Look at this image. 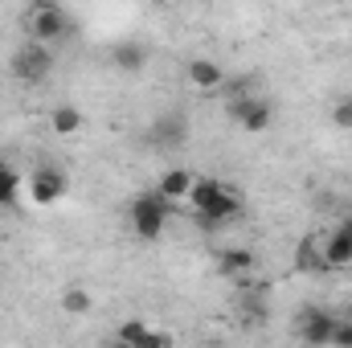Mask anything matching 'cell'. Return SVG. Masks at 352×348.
Instances as JSON below:
<instances>
[{"label": "cell", "instance_id": "4", "mask_svg": "<svg viewBox=\"0 0 352 348\" xmlns=\"http://www.w3.org/2000/svg\"><path fill=\"white\" fill-rule=\"evenodd\" d=\"M336 316L332 312H324V307H307V312H299V340L307 348H324L332 345V332H336Z\"/></svg>", "mask_w": 352, "mask_h": 348}, {"label": "cell", "instance_id": "8", "mask_svg": "<svg viewBox=\"0 0 352 348\" xmlns=\"http://www.w3.org/2000/svg\"><path fill=\"white\" fill-rule=\"evenodd\" d=\"M111 66L123 70V74H140V70L148 66V50H144L140 41H119V45L111 50Z\"/></svg>", "mask_w": 352, "mask_h": 348}, {"label": "cell", "instance_id": "12", "mask_svg": "<svg viewBox=\"0 0 352 348\" xmlns=\"http://www.w3.org/2000/svg\"><path fill=\"white\" fill-rule=\"evenodd\" d=\"M192 180H197V176H188L184 168H168V173L160 176L156 193H160L164 201H180V197L188 201V193H192Z\"/></svg>", "mask_w": 352, "mask_h": 348}, {"label": "cell", "instance_id": "21", "mask_svg": "<svg viewBox=\"0 0 352 348\" xmlns=\"http://www.w3.org/2000/svg\"><path fill=\"white\" fill-rule=\"evenodd\" d=\"M340 230H344V234L352 238V217H344V221H340Z\"/></svg>", "mask_w": 352, "mask_h": 348}, {"label": "cell", "instance_id": "16", "mask_svg": "<svg viewBox=\"0 0 352 348\" xmlns=\"http://www.w3.org/2000/svg\"><path fill=\"white\" fill-rule=\"evenodd\" d=\"M50 123H54L58 135H74V131H82V111L78 107H58L50 115Z\"/></svg>", "mask_w": 352, "mask_h": 348}, {"label": "cell", "instance_id": "14", "mask_svg": "<svg viewBox=\"0 0 352 348\" xmlns=\"http://www.w3.org/2000/svg\"><path fill=\"white\" fill-rule=\"evenodd\" d=\"M270 119H274V107H270L266 98H254V102L242 111V119H238V123H242V131L258 135V131H266V127H270Z\"/></svg>", "mask_w": 352, "mask_h": 348}, {"label": "cell", "instance_id": "5", "mask_svg": "<svg viewBox=\"0 0 352 348\" xmlns=\"http://www.w3.org/2000/svg\"><path fill=\"white\" fill-rule=\"evenodd\" d=\"M62 193H66V176L58 173V168H37L33 173V184H29V197L37 201V205H54V201H62Z\"/></svg>", "mask_w": 352, "mask_h": 348}, {"label": "cell", "instance_id": "22", "mask_svg": "<svg viewBox=\"0 0 352 348\" xmlns=\"http://www.w3.org/2000/svg\"><path fill=\"white\" fill-rule=\"evenodd\" d=\"M107 348H131V345H123V340H115V345H107Z\"/></svg>", "mask_w": 352, "mask_h": 348}, {"label": "cell", "instance_id": "2", "mask_svg": "<svg viewBox=\"0 0 352 348\" xmlns=\"http://www.w3.org/2000/svg\"><path fill=\"white\" fill-rule=\"evenodd\" d=\"M168 213H173V201H164L160 193H140V197L131 201V230H135L144 242H152V238L164 234Z\"/></svg>", "mask_w": 352, "mask_h": 348}, {"label": "cell", "instance_id": "6", "mask_svg": "<svg viewBox=\"0 0 352 348\" xmlns=\"http://www.w3.org/2000/svg\"><path fill=\"white\" fill-rule=\"evenodd\" d=\"M115 340H123V345H131V348H168V336L156 332V328H148L144 320H123Z\"/></svg>", "mask_w": 352, "mask_h": 348}, {"label": "cell", "instance_id": "1", "mask_svg": "<svg viewBox=\"0 0 352 348\" xmlns=\"http://www.w3.org/2000/svg\"><path fill=\"white\" fill-rule=\"evenodd\" d=\"M25 29H29V41H33V45H50V41H62V37L70 33V17L62 12V4L37 0V4L29 8Z\"/></svg>", "mask_w": 352, "mask_h": 348}, {"label": "cell", "instance_id": "23", "mask_svg": "<svg viewBox=\"0 0 352 348\" xmlns=\"http://www.w3.org/2000/svg\"><path fill=\"white\" fill-rule=\"evenodd\" d=\"M349 320H352V303H349Z\"/></svg>", "mask_w": 352, "mask_h": 348}, {"label": "cell", "instance_id": "11", "mask_svg": "<svg viewBox=\"0 0 352 348\" xmlns=\"http://www.w3.org/2000/svg\"><path fill=\"white\" fill-rule=\"evenodd\" d=\"M188 83L197 90H217L226 83V70L213 58H197V62H188Z\"/></svg>", "mask_w": 352, "mask_h": 348}, {"label": "cell", "instance_id": "17", "mask_svg": "<svg viewBox=\"0 0 352 348\" xmlns=\"http://www.w3.org/2000/svg\"><path fill=\"white\" fill-rule=\"evenodd\" d=\"M16 197H21V180L0 160V205H16Z\"/></svg>", "mask_w": 352, "mask_h": 348}, {"label": "cell", "instance_id": "13", "mask_svg": "<svg viewBox=\"0 0 352 348\" xmlns=\"http://www.w3.org/2000/svg\"><path fill=\"white\" fill-rule=\"evenodd\" d=\"M295 270H311V274H324L328 266H324V250H320V238H303L299 246H295Z\"/></svg>", "mask_w": 352, "mask_h": 348}, {"label": "cell", "instance_id": "9", "mask_svg": "<svg viewBox=\"0 0 352 348\" xmlns=\"http://www.w3.org/2000/svg\"><path fill=\"white\" fill-rule=\"evenodd\" d=\"M320 250H324V266H328V270H340V266L352 262V238L344 230H332V234L320 242Z\"/></svg>", "mask_w": 352, "mask_h": 348}, {"label": "cell", "instance_id": "20", "mask_svg": "<svg viewBox=\"0 0 352 348\" xmlns=\"http://www.w3.org/2000/svg\"><path fill=\"white\" fill-rule=\"evenodd\" d=\"M332 345H336V348H352V320H340V324H336Z\"/></svg>", "mask_w": 352, "mask_h": 348}, {"label": "cell", "instance_id": "18", "mask_svg": "<svg viewBox=\"0 0 352 348\" xmlns=\"http://www.w3.org/2000/svg\"><path fill=\"white\" fill-rule=\"evenodd\" d=\"M62 307H66L70 316H87L90 307H94V299H90V291H82V287H70V291L62 295Z\"/></svg>", "mask_w": 352, "mask_h": 348}, {"label": "cell", "instance_id": "15", "mask_svg": "<svg viewBox=\"0 0 352 348\" xmlns=\"http://www.w3.org/2000/svg\"><path fill=\"white\" fill-rule=\"evenodd\" d=\"M221 274H230V279H242V274H250L254 270V250H246V246H234V250H221Z\"/></svg>", "mask_w": 352, "mask_h": 348}, {"label": "cell", "instance_id": "3", "mask_svg": "<svg viewBox=\"0 0 352 348\" xmlns=\"http://www.w3.org/2000/svg\"><path fill=\"white\" fill-rule=\"evenodd\" d=\"M8 70H12V78H16V83L37 87V83H45V78H50V70H54V54H50V45H33V41H25V45L12 54Z\"/></svg>", "mask_w": 352, "mask_h": 348}, {"label": "cell", "instance_id": "7", "mask_svg": "<svg viewBox=\"0 0 352 348\" xmlns=\"http://www.w3.org/2000/svg\"><path fill=\"white\" fill-rule=\"evenodd\" d=\"M234 217H242V193H238V188H226V197H221L217 205H209L205 213H197V221H201L205 230L226 226V221H234Z\"/></svg>", "mask_w": 352, "mask_h": 348}, {"label": "cell", "instance_id": "10", "mask_svg": "<svg viewBox=\"0 0 352 348\" xmlns=\"http://www.w3.org/2000/svg\"><path fill=\"white\" fill-rule=\"evenodd\" d=\"M226 188H230V184H221V180H213V176H201V180H192V193H188V205H192V213H205L209 205H217V201L226 197Z\"/></svg>", "mask_w": 352, "mask_h": 348}, {"label": "cell", "instance_id": "19", "mask_svg": "<svg viewBox=\"0 0 352 348\" xmlns=\"http://www.w3.org/2000/svg\"><path fill=\"white\" fill-rule=\"evenodd\" d=\"M332 123H336L340 131H352V94H344V98L332 107Z\"/></svg>", "mask_w": 352, "mask_h": 348}]
</instances>
